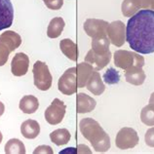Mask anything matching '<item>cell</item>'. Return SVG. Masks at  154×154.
Returning a JSON list of instances; mask_svg holds the SVG:
<instances>
[{"label":"cell","mask_w":154,"mask_h":154,"mask_svg":"<svg viewBox=\"0 0 154 154\" xmlns=\"http://www.w3.org/2000/svg\"><path fill=\"white\" fill-rule=\"evenodd\" d=\"M103 78L106 84L113 85V84H117L120 81V74H119V72L116 69H114L113 67H109L108 69L104 72Z\"/></svg>","instance_id":"cell-26"},{"label":"cell","mask_w":154,"mask_h":154,"mask_svg":"<svg viewBox=\"0 0 154 154\" xmlns=\"http://www.w3.org/2000/svg\"><path fill=\"white\" fill-rule=\"evenodd\" d=\"M126 41L137 53L144 55L154 53V10H140L129 19Z\"/></svg>","instance_id":"cell-1"},{"label":"cell","mask_w":154,"mask_h":154,"mask_svg":"<svg viewBox=\"0 0 154 154\" xmlns=\"http://www.w3.org/2000/svg\"><path fill=\"white\" fill-rule=\"evenodd\" d=\"M79 130L97 152H106L110 148V137L98 121L90 117L84 118L79 122Z\"/></svg>","instance_id":"cell-2"},{"label":"cell","mask_w":154,"mask_h":154,"mask_svg":"<svg viewBox=\"0 0 154 154\" xmlns=\"http://www.w3.org/2000/svg\"><path fill=\"white\" fill-rule=\"evenodd\" d=\"M95 71L90 63L86 62L80 63L76 66V78H77V87L78 88H84L86 86L87 81L91 74Z\"/></svg>","instance_id":"cell-13"},{"label":"cell","mask_w":154,"mask_h":154,"mask_svg":"<svg viewBox=\"0 0 154 154\" xmlns=\"http://www.w3.org/2000/svg\"><path fill=\"white\" fill-rule=\"evenodd\" d=\"M135 9L140 11V9H150L154 10V0H131Z\"/></svg>","instance_id":"cell-27"},{"label":"cell","mask_w":154,"mask_h":154,"mask_svg":"<svg viewBox=\"0 0 154 154\" xmlns=\"http://www.w3.org/2000/svg\"><path fill=\"white\" fill-rule=\"evenodd\" d=\"M2 140H3V136H2V133L0 132V143H1V141H2Z\"/></svg>","instance_id":"cell-34"},{"label":"cell","mask_w":154,"mask_h":154,"mask_svg":"<svg viewBox=\"0 0 154 154\" xmlns=\"http://www.w3.org/2000/svg\"><path fill=\"white\" fill-rule=\"evenodd\" d=\"M10 49L2 41H0V66H3L7 63V60L10 56Z\"/></svg>","instance_id":"cell-28"},{"label":"cell","mask_w":154,"mask_h":154,"mask_svg":"<svg viewBox=\"0 0 154 154\" xmlns=\"http://www.w3.org/2000/svg\"><path fill=\"white\" fill-rule=\"evenodd\" d=\"M19 107L23 113L32 114V113H34L39 107L38 99L32 95L23 97V99L20 100Z\"/></svg>","instance_id":"cell-19"},{"label":"cell","mask_w":154,"mask_h":154,"mask_svg":"<svg viewBox=\"0 0 154 154\" xmlns=\"http://www.w3.org/2000/svg\"><path fill=\"white\" fill-rule=\"evenodd\" d=\"M144 140H145V143H146L148 146L154 147V127H151L150 129H148L146 131L145 137H144Z\"/></svg>","instance_id":"cell-30"},{"label":"cell","mask_w":154,"mask_h":154,"mask_svg":"<svg viewBox=\"0 0 154 154\" xmlns=\"http://www.w3.org/2000/svg\"><path fill=\"white\" fill-rule=\"evenodd\" d=\"M32 72L35 87L41 91L49 90L52 86L53 77L47 64L41 60H37L33 64Z\"/></svg>","instance_id":"cell-4"},{"label":"cell","mask_w":154,"mask_h":154,"mask_svg":"<svg viewBox=\"0 0 154 154\" xmlns=\"http://www.w3.org/2000/svg\"><path fill=\"white\" fill-rule=\"evenodd\" d=\"M97 105L96 100L92 97L84 93L77 94V112L78 113H88L94 110Z\"/></svg>","instance_id":"cell-16"},{"label":"cell","mask_w":154,"mask_h":154,"mask_svg":"<svg viewBox=\"0 0 154 154\" xmlns=\"http://www.w3.org/2000/svg\"><path fill=\"white\" fill-rule=\"evenodd\" d=\"M34 154H37V153H40V154H53L54 151H53V149L51 146L49 145H40V146L36 147L33 151Z\"/></svg>","instance_id":"cell-31"},{"label":"cell","mask_w":154,"mask_h":154,"mask_svg":"<svg viewBox=\"0 0 154 154\" xmlns=\"http://www.w3.org/2000/svg\"><path fill=\"white\" fill-rule=\"evenodd\" d=\"M21 132L26 139H35L40 134V125L37 121L27 119L21 125Z\"/></svg>","instance_id":"cell-18"},{"label":"cell","mask_w":154,"mask_h":154,"mask_svg":"<svg viewBox=\"0 0 154 154\" xmlns=\"http://www.w3.org/2000/svg\"><path fill=\"white\" fill-rule=\"evenodd\" d=\"M66 106L63 100H60V99H55L44 112V116L50 125H57L63 121L64 115H66Z\"/></svg>","instance_id":"cell-6"},{"label":"cell","mask_w":154,"mask_h":154,"mask_svg":"<svg viewBox=\"0 0 154 154\" xmlns=\"http://www.w3.org/2000/svg\"><path fill=\"white\" fill-rule=\"evenodd\" d=\"M139 140L140 139L136 130H134L133 128L124 127L116 135L115 144L119 149L126 150V149L135 147L139 143Z\"/></svg>","instance_id":"cell-5"},{"label":"cell","mask_w":154,"mask_h":154,"mask_svg":"<svg viewBox=\"0 0 154 154\" xmlns=\"http://www.w3.org/2000/svg\"><path fill=\"white\" fill-rule=\"evenodd\" d=\"M0 41H2L11 52L15 51L22 44V37L17 32L13 30H7L0 35Z\"/></svg>","instance_id":"cell-17"},{"label":"cell","mask_w":154,"mask_h":154,"mask_svg":"<svg viewBox=\"0 0 154 154\" xmlns=\"http://www.w3.org/2000/svg\"><path fill=\"white\" fill-rule=\"evenodd\" d=\"M86 87L93 95L96 96H100L104 92L105 86L103 82L102 77H100V74L97 70H95L89 77Z\"/></svg>","instance_id":"cell-14"},{"label":"cell","mask_w":154,"mask_h":154,"mask_svg":"<svg viewBox=\"0 0 154 154\" xmlns=\"http://www.w3.org/2000/svg\"><path fill=\"white\" fill-rule=\"evenodd\" d=\"M66 26L63 19L60 17H56L51 20L47 28V35L50 38H57L62 34V32Z\"/></svg>","instance_id":"cell-21"},{"label":"cell","mask_w":154,"mask_h":154,"mask_svg":"<svg viewBox=\"0 0 154 154\" xmlns=\"http://www.w3.org/2000/svg\"><path fill=\"white\" fill-rule=\"evenodd\" d=\"M114 64L122 69H128L133 66L143 67L144 66V58L136 52L127 50H117L114 53Z\"/></svg>","instance_id":"cell-3"},{"label":"cell","mask_w":154,"mask_h":154,"mask_svg":"<svg viewBox=\"0 0 154 154\" xmlns=\"http://www.w3.org/2000/svg\"><path fill=\"white\" fill-rule=\"evenodd\" d=\"M140 120L147 126H154V103H148L141 109Z\"/></svg>","instance_id":"cell-25"},{"label":"cell","mask_w":154,"mask_h":154,"mask_svg":"<svg viewBox=\"0 0 154 154\" xmlns=\"http://www.w3.org/2000/svg\"><path fill=\"white\" fill-rule=\"evenodd\" d=\"M70 133L67 129H57L50 134L51 141L59 146L66 144L70 140Z\"/></svg>","instance_id":"cell-23"},{"label":"cell","mask_w":154,"mask_h":154,"mask_svg":"<svg viewBox=\"0 0 154 154\" xmlns=\"http://www.w3.org/2000/svg\"><path fill=\"white\" fill-rule=\"evenodd\" d=\"M125 78L128 83L135 85V86H140V85L143 84L146 75L143 71V67L139 66H133L126 69L125 72Z\"/></svg>","instance_id":"cell-15"},{"label":"cell","mask_w":154,"mask_h":154,"mask_svg":"<svg viewBox=\"0 0 154 154\" xmlns=\"http://www.w3.org/2000/svg\"><path fill=\"white\" fill-rule=\"evenodd\" d=\"M14 8L11 0H0V31L12 26Z\"/></svg>","instance_id":"cell-10"},{"label":"cell","mask_w":154,"mask_h":154,"mask_svg":"<svg viewBox=\"0 0 154 154\" xmlns=\"http://www.w3.org/2000/svg\"><path fill=\"white\" fill-rule=\"evenodd\" d=\"M29 66V59L25 53H17L12 60L11 71L15 76H23L27 73Z\"/></svg>","instance_id":"cell-12"},{"label":"cell","mask_w":154,"mask_h":154,"mask_svg":"<svg viewBox=\"0 0 154 154\" xmlns=\"http://www.w3.org/2000/svg\"><path fill=\"white\" fill-rule=\"evenodd\" d=\"M111 56L112 55L110 51H108L105 54H97L91 49L85 57V62L90 63L95 70L99 71L109 63L111 60Z\"/></svg>","instance_id":"cell-11"},{"label":"cell","mask_w":154,"mask_h":154,"mask_svg":"<svg viewBox=\"0 0 154 154\" xmlns=\"http://www.w3.org/2000/svg\"><path fill=\"white\" fill-rule=\"evenodd\" d=\"M60 49L64 56L71 60H76L78 58V50H77L76 44L71 39L64 38L60 40Z\"/></svg>","instance_id":"cell-20"},{"label":"cell","mask_w":154,"mask_h":154,"mask_svg":"<svg viewBox=\"0 0 154 154\" xmlns=\"http://www.w3.org/2000/svg\"><path fill=\"white\" fill-rule=\"evenodd\" d=\"M43 1L51 10H59L63 5V0H43Z\"/></svg>","instance_id":"cell-29"},{"label":"cell","mask_w":154,"mask_h":154,"mask_svg":"<svg viewBox=\"0 0 154 154\" xmlns=\"http://www.w3.org/2000/svg\"><path fill=\"white\" fill-rule=\"evenodd\" d=\"M58 87L60 92L63 95H73L77 90V78H76V67H70L64 71V73L60 77Z\"/></svg>","instance_id":"cell-7"},{"label":"cell","mask_w":154,"mask_h":154,"mask_svg":"<svg viewBox=\"0 0 154 154\" xmlns=\"http://www.w3.org/2000/svg\"><path fill=\"white\" fill-rule=\"evenodd\" d=\"M108 23L103 21V20L99 19H88L84 23V30L88 36L92 38L102 37V36H106V29H107Z\"/></svg>","instance_id":"cell-9"},{"label":"cell","mask_w":154,"mask_h":154,"mask_svg":"<svg viewBox=\"0 0 154 154\" xmlns=\"http://www.w3.org/2000/svg\"><path fill=\"white\" fill-rule=\"evenodd\" d=\"M109 45H110V40L108 36H102V37L92 38L91 46L92 50L97 54H105L109 50Z\"/></svg>","instance_id":"cell-22"},{"label":"cell","mask_w":154,"mask_h":154,"mask_svg":"<svg viewBox=\"0 0 154 154\" xmlns=\"http://www.w3.org/2000/svg\"><path fill=\"white\" fill-rule=\"evenodd\" d=\"M5 153L6 154H25L26 146L19 139H11L5 144Z\"/></svg>","instance_id":"cell-24"},{"label":"cell","mask_w":154,"mask_h":154,"mask_svg":"<svg viewBox=\"0 0 154 154\" xmlns=\"http://www.w3.org/2000/svg\"><path fill=\"white\" fill-rule=\"evenodd\" d=\"M149 103H154V92L150 96V99H149Z\"/></svg>","instance_id":"cell-33"},{"label":"cell","mask_w":154,"mask_h":154,"mask_svg":"<svg viewBox=\"0 0 154 154\" xmlns=\"http://www.w3.org/2000/svg\"><path fill=\"white\" fill-rule=\"evenodd\" d=\"M106 34L110 43L116 47H121L126 41V26L121 21H114L108 23Z\"/></svg>","instance_id":"cell-8"},{"label":"cell","mask_w":154,"mask_h":154,"mask_svg":"<svg viewBox=\"0 0 154 154\" xmlns=\"http://www.w3.org/2000/svg\"><path fill=\"white\" fill-rule=\"evenodd\" d=\"M4 111H5V105L2 102H0V116L3 114Z\"/></svg>","instance_id":"cell-32"}]
</instances>
